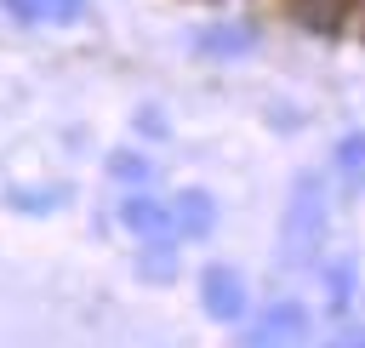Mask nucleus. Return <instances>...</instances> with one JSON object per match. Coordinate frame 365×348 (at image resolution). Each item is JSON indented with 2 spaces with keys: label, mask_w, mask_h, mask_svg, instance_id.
Instances as JSON below:
<instances>
[{
  "label": "nucleus",
  "mask_w": 365,
  "mask_h": 348,
  "mask_svg": "<svg viewBox=\"0 0 365 348\" xmlns=\"http://www.w3.org/2000/svg\"><path fill=\"white\" fill-rule=\"evenodd\" d=\"M325 211H331V194H325V177L319 171H302L291 183V200H285V228H279V268H302L319 257V240H325Z\"/></svg>",
  "instance_id": "nucleus-1"
},
{
  "label": "nucleus",
  "mask_w": 365,
  "mask_h": 348,
  "mask_svg": "<svg viewBox=\"0 0 365 348\" xmlns=\"http://www.w3.org/2000/svg\"><path fill=\"white\" fill-rule=\"evenodd\" d=\"M200 297H205V314H211V319H240V314H245V285H240V274H228V268H205Z\"/></svg>",
  "instance_id": "nucleus-2"
},
{
  "label": "nucleus",
  "mask_w": 365,
  "mask_h": 348,
  "mask_svg": "<svg viewBox=\"0 0 365 348\" xmlns=\"http://www.w3.org/2000/svg\"><path fill=\"white\" fill-rule=\"evenodd\" d=\"M211 222H217V200H211L205 188L177 194V205H171V228H182L188 240H200V234H211Z\"/></svg>",
  "instance_id": "nucleus-3"
},
{
  "label": "nucleus",
  "mask_w": 365,
  "mask_h": 348,
  "mask_svg": "<svg viewBox=\"0 0 365 348\" xmlns=\"http://www.w3.org/2000/svg\"><path fill=\"white\" fill-rule=\"evenodd\" d=\"M120 222H125L131 234H148V240L171 234V211H165L160 200H148V194H131V200L120 205Z\"/></svg>",
  "instance_id": "nucleus-4"
},
{
  "label": "nucleus",
  "mask_w": 365,
  "mask_h": 348,
  "mask_svg": "<svg viewBox=\"0 0 365 348\" xmlns=\"http://www.w3.org/2000/svg\"><path fill=\"white\" fill-rule=\"evenodd\" d=\"M302 325H308V319H302L297 302H274V308L262 314V325L251 331V342H257V348H262V342H291V337H302Z\"/></svg>",
  "instance_id": "nucleus-5"
},
{
  "label": "nucleus",
  "mask_w": 365,
  "mask_h": 348,
  "mask_svg": "<svg viewBox=\"0 0 365 348\" xmlns=\"http://www.w3.org/2000/svg\"><path fill=\"white\" fill-rule=\"evenodd\" d=\"M354 302V257H331L325 262V308L342 314Z\"/></svg>",
  "instance_id": "nucleus-6"
},
{
  "label": "nucleus",
  "mask_w": 365,
  "mask_h": 348,
  "mask_svg": "<svg viewBox=\"0 0 365 348\" xmlns=\"http://www.w3.org/2000/svg\"><path fill=\"white\" fill-rule=\"evenodd\" d=\"M336 177H342L348 194L365 183V131H348V137L336 143Z\"/></svg>",
  "instance_id": "nucleus-7"
},
{
  "label": "nucleus",
  "mask_w": 365,
  "mask_h": 348,
  "mask_svg": "<svg viewBox=\"0 0 365 348\" xmlns=\"http://www.w3.org/2000/svg\"><path fill=\"white\" fill-rule=\"evenodd\" d=\"M17 17H40V23H74L86 17V0H6Z\"/></svg>",
  "instance_id": "nucleus-8"
},
{
  "label": "nucleus",
  "mask_w": 365,
  "mask_h": 348,
  "mask_svg": "<svg viewBox=\"0 0 365 348\" xmlns=\"http://www.w3.org/2000/svg\"><path fill=\"white\" fill-rule=\"evenodd\" d=\"M137 274L148 280V285H165L171 274H177V251H171V240L160 234V240H148V251L137 257Z\"/></svg>",
  "instance_id": "nucleus-9"
},
{
  "label": "nucleus",
  "mask_w": 365,
  "mask_h": 348,
  "mask_svg": "<svg viewBox=\"0 0 365 348\" xmlns=\"http://www.w3.org/2000/svg\"><path fill=\"white\" fill-rule=\"evenodd\" d=\"M200 46L217 51V57L222 51H251L257 46V29H217V34H200Z\"/></svg>",
  "instance_id": "nucleus-10"
},
{
  "label": "nucleus",
  "mask_w": 365,
  "mask_h": 348,
  "mask_svg": "<svg viewBox=\"0 0 365 348\" xmlns=\"http://www.w3.org/2000/svg\"><path fill=\"white\" fill-rule=\"evenodd\" d=\"M108 171H114L120 183H148V177H154V165H148L143 154H131V148H120V154L108 160Z\"/></svg>",
  "instance_id": "nucleus-11"
},
{
  "label": "nucleus",
  "mask_w": 365,
  "mask_h": 348,
  "mask_svg": "<svg viewBox=\"0 0 365 348\" xmlns=\"http://www.w3.org/2000/svg\"><path fill=\"white\" fill-rule=\"evenodd\" d=\"M297 17H302L308 29H336L342 6H336V0H302V6H297Z\"/></svg>",
  "instance_id": "nucleus-12"
},
{
  "label": "nucleus",
  "mask_w": 365,
  "mask_h": 348,
  "mask_svg": "<svg viewBox=\"0 0 365 348\" xmlns=\"http://www.w3.org/2000/svg\"><path fill=\"white\" fill-rule=\"evenodd\" d=\"M63 200V188H11V205H23V211H51Z\"/></svg>",
  "instance_id": "nucleus-13"
},
{
  "label": "nucleus",
  "mask_w": 365,
  "mask_h": 348,
  "mask_svg": "<svg viewBox=\"0 0 365 348\" xmlns=\"http://www.w3.org/2000/svg\"><path fill=\"white\" fill-rule=\"evenodd\" d=\"M137 126H143L148 137H165V114H160V108H143V114H137Z\"/></svg>",
  "instance_id": "nucleus-14"
}]
</instances>
